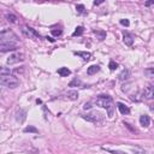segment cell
<instances>
[{
    "label": "cell",
    "mask_w": 154,
    "mask_h": 154,
    "mask_svg": "<svg viewBox=\"0 0 154 154\" xmlns=\"http://www.w3.org/2000/svg\"><path fill=\"white\" fill-rule=\"evenodd\" d=\"M70 87H78V85H82V82H81V79H78V78H75L73 81H71L70 82V84H69Z\"/></svg>",
    "instance_id": "44dd1931"
},
{
    "label": "cell",
    "mask_w": 154,
    "mask_h": 154,
    "mask_svg": "<svg viewBox=\"0 0 154 154\" xmlns=\"http://www.w3.org/2000/svg\"><path fill=\"white\" fill-rule=\"evenodd\" d=\"M18 36L11 30V29H4L0 31V42L6 43V42H16L18 41Z\"/></svg>",
    "instance_id": "3957f363"
},
{
    "label": "cell",
    "mask_w": 154,
    "mask_h": 154,
    "mask_svg": "<svg viewBox=\"0 0 154 154\" xmlns=\"http://www.w3.org/2000/svg\"><path fill=\"white\" fill-rule=\"evenodd\" d=\"M25 119H26V111L25 109H18L17 112H16V120L19 123V124H23L24 122H25Z\"/></svg>",
    "instance_id": "52a82bcc"
},
{
    "label": "cell",
    "mask_w": 154,
    "mask_h": 154,
    "mask_svg": "<svg viewBox=\"0 0 154 154\" xmlns=\"http://www.w3.org/2000/svg\"><path fill=\"white\" fill-rule=\"evenodd\" d=\"M58 73H59L61 77H66V76H69V75L71 73V71H70L67 67H60V69L58 70Z\"/></svg>",
    "instance_id": "e0dca14e"
},
{
    "label": "cell",
    "mask_w": 154,
    "mask_h": 154,
    "mask_svg": "<svg viewBox=\"0 0 154 154\" xmlns=\"http://www.w3.org/2000/svg\"><path fill=\"white\" fill-rule=\"evenodd\" d=\"M153 4V1H148V2H146V6H150Z\"/></svg>",
    "instance_id": "1f68e13d"
},
{
    "label": "cell",
    "mask_w": 154,
    "mask_h": 154,
    "mask_svg": "<svg viewBox=\"0 0 154 154\" xmlns=\"http://www.w3.org/2000/svg\"><path fill=\"white\" fill-rule=\"evenodd\" d=\"M6 18H7V20L11 22V23H16V22H17V17H16L14 14H12V13H7V14H6Z\"/></svg>",
    "instance_id": "ffe728a7"
},
{
    "label": "cell",
    "mask_w": 154,
    "mask_h": 154,
    "mask_svg": "<svg viewBox=\"0 0 154 154\" xmlns=\"http://www.w3.org/2000/svg\"><path fill=\"white\" fill-rule=\"evenodd\" d=\"M22 31H23L28 37H40V34H38L35 29H32V28L25 26V28H23V29H22Z\"/></svg>",
    "instance_id": "ba28073f"
},
{
    "label": "cell",
    "mask_w": 154,
    "mask_h": 154,
    "mask_svg": "<svg viewBox=\"0 0 154 154\" xmlns=\"http://www.w3.org/2000/svg\"><path fill=\"white\" fill-rule=\"evenodd\" d=\"M25 59V54L24 53H20V52H16V53H12L10 54V57L7 58V65H13V64H17V63H20Z\"/></svg>",
    "instance_id": "5b68a950"
},
{
    "label": "cell",
    "mask_w": 154,
    "mask_h": 154,
    "mask_svg": "<svg viewBox=\"0 0 154 154\" xmlns=\"http://www.w3.org/2000/svg\"><path fill=\"white\" fill-rule=\"evenodd\" d=\"M102 149H105V150H107V152H109V153H112V154H125L124 152H119V150H114V149H109V148H106V147H103Z\"/></svg>",
    "instance_id": "d4e9b609"
},
{
    "label": "cell",
    "mask_w": 154,
    "mask_h": 154,
    "mask_svg": "<svg viewBox=\"0 0 154 154\" xmlns=\"http://www.w3.org/2000/svg\"><path fill=\"white\" fill-rule=\"evenodd\" d=\"M83 31H84V28H83V26H77L76 30L73 31L72 36H81V35L83 34Z\"/></svg>",
    "instance_id": "ac0fdd59"
},
{
    "label": "cell",
    "mask_w": 154,
    "mask_h": 154,
    "mask_svg": "<svg viewBox=\"0 0 154 154\" xmlns=\"http://www.w3.org/2000/svg\"><path fill=\"white\" fill-rule=\"evenodd\" d=\"M130 77V71L128 69H124L119 75H118V79L119 81H126Z\"/></svg>",
    "instance_id": "4fadbf2b"
},
{
    "label": "cell",
    "mask_w": 154,
    "mask_h": 154,
    "mask_svg": "<svg viewBox=\"0 0 154 154\" xmlns=\"http://www.w3.org/2000/svg\"><path fill=\"white\" fill-rule=\"evenodd\" d=\"M103 1H94V5H100V4H102Z\"/></svg>",
    "instance_id": "4dcf8cb0"
},
{
    "label": "cell",
    "mask_w": 154,
    "mask_h": 154,
    "mask_svg": "<svg viewBox=\"0 0 154 154\" xmlns=\"http://www.w3.org/2000/svg\"><path fill=\"white\" fill-rule=\"evenodd\" d=\"M17 49L16 43L13 42H6V43H0V51L1 52H7V51H14Z\"/></svg>",
    "instance_id": "9c48e42d"
},
{
    "label": "cell",
    "mask_w": 154,
    "mask_h": 154,
    "mask_svg": "<svg viewBox=\"0 0 154 154\" xmlns=\"http://www.w3.org/2000/svg\"><path fill=\"white\" fill-rule=\"evenodd\" d=\"M0 85L14 89L19 85V81L16 76H13L11 73H1L0 75Z\"/></svg>",
    "instance_id": "7a4b0ae2"
},
{
    "label": "cell",
    "mask_w": 154,
    "mask_h": 154,
    "mask_svg": "<svg viewBox=\"0 0 154 154\" xmlns=\"http://www.w3.org/2000/svg\"><path fill=\"white\" fill-rule=\"evenodd\" d=\"M52 34L54 36H59V35H61V30H52Z\"/></svg>",
    "instance_id": "f1b7e54d"
},
{
    "label": "cell",
    "mask_w": 154,
    "mask_h": 154,
    "mask_svg": "<svg viewBox=\"0 0 154 154\" xmlns=\"http://www.w3.org/2000/svg\"><path fill=\"white\" fill-rule=\"evenodd\" d=\"M23 131H24V132H34V134H37V132H38V130H37L36 128L31 126V125H29V126L24 128V130H23Z\"/></svg>",
    "instance_id": "d6986e66"
},
{
    "label": "cell",
    "mask_w": 154,
    "mask_h": 154,
    "mask_svg": "<svg viewBox=\"0 0 154 154\" xmlns=\"http://www.w3.org/2000/svg\"><path fill=\"white\" fill-rule=\"evenodd\" d=\"M82 118L90 122V123H95V124H99L103 120V117L101 113L99 112H91V113H87V114H82Z\"/></svg>",
    "instance_id": "277c9868"
},
{
    "label": "cell",
    "mask_w": 154,
    "mask_h": 154,
    "mask_svg": "<svg viewBox=\"0 0 154 154\" xmlns=\"http://www.w3.org/2000/svg\"><path fill=\"white\" fill-rule=\"evenodd\" d=\"M131 150L134 154H146V150H143L141 148H131Z\"/></svg>",
    "instance_id": "603a6c76"
},
{
    "label": "cell",
    "mask_w": 154,
    "mask_h": 154,
    "mask_svg": "<svg viewBox=\"0 0 154 154\" xmlns=\"http://www.w3.org/2000/svg\"><path fill=\"white\" fill-rule=\"evenodd\" d=\"M99 71H100V66H99V65H91V66L88 67L87 73H88V75H94V73H96V72H99Z\"/></svg>",
    "instance_id": "9a60e30c"
},
{
    "label": "cell",
    "mask_w": 154,
    "mask_h": 154,
    "mask_svg": "<svg viewBox=\"0 0 154 154\" xmlns=\"http://www.w3.org/2000/svg\"><path fill=\"white\" fill-rule=\"evenodd\" d=\"M1 73H10V69L8 67H5L2 65H0V75Z\"/></svg>",
    "instance_id": "484cf974"
},
{
    "label": "cell",
    "mask_w": 154,
    "mask_h": 154,
    "mask_svg": "<svg viewBox=\"0 0 154 154\" xmlns=\"http://www.w3.org/2000/svg\"><path fill=\"white\" fill-rule=\"evenodd\" d=\"M120 24H122V25H125V26H129L130 22H129L128 19H120Z\"/></svg>",
    "instance_id": "83f0119b"
},
{
    "label": "cell",
    "mask_w": 154,
    "mask_h": 154,
    "mask_svg": "<svg viewBox=\"0 0 154 154\" xmlns=\"http://www.w3.org/2000/svg\"><path fill=\"white\" fill-rule=\"evenodd\" d=\"M144 73L149 77V78H152L153 77V75H154V70H153V67H149V69H147L146 71H144Z\"/></svg>",
    "instance_id": "cb8c5ba5"
},
{
    "label": "cell",
    "mask_w": 154,
    "mask_h": 154,
    "mask_svg": "<svg viewBox=\"0 0 154 154\" xmlns=\"http://www.w3.org/2000/svg\"><path fill=\"white\" fill-rule=\"evenodd\" d=\"M66 97L70 100H76L78 97V91L77 90H69L66 93Z\"/></svg>",
    "instance_id": "2e32d148"
},
{
    "label": "cell",
    "mask_w": 154,
    "mask_h": 154,
    "mask_svg": "<svg viewBox=\"0 0 154 154\" xmlns=\"http://www.w3.org/2000/svg\"><path fill=\"white\" fill-rule=\"evenodd\" d=\"M95 103L99 106V107H102L107 111V116L109 118L113 117V112H114V103H113V100L109 95H99L96 99H95Z\"/></svg>",
    "instance_id": "6da1fadb"
},
{
    "label": "cell",
    "mask_w": 154,
    "mask_h": 154,
    "mask_svg": "<svg viewBox=\"0 0 154 154\" xmlns=\"http://www.w3.org/2000/svg\"><path fill=\"white\" fill-rule=\"evenodd\" d=\"M108 67H109V70H111V71H114V70L118 67V64H117L116 61L111 60V61H109V64H108Z\"/></svg>",
    "instance_id": "7402d4cb"
},
{
    "label": "cell",
    "mask_w": 154,
    "mask_h": 154,
    "mask_svg": "<svg viewBox=\"0 0 154 154\" xmlns=\"http://www.w3.org/2000/svg\"><path fill=\"white\" fill-rule=\"evenodd\" d=\"M123 41H124V43L126 45V46H132V43H134V37L129 34V32H124V35H123Z\"/></svg>",
    "instance_id": "8fae6325"
},
{
    "label": "cell",
    "mask_w": 154,
    "mask_h": 154,
    "mask_svg": "<svg viewBox=\"0 0 154 154\" xmlns=\"http://www.w3.org/2000/svg\"><path fill=\"white\" fill-rule=\"evenodd\" d=\"M142 96H143L144 99H147V100H152V99H153V96H154V88H153L152 84L147 85V87L143 89Z\"/></svg>",
    "instance_id": "8992f818"
},
{
    "label": "cell",
    "mask_w": 154,
    "mask_h": 154,
    "mask_svg": "<svg viewBox=\"0 0 154 154\" xmlns=\"http://www.w3.org/2000/svg\"><path fill=\"white\" fill-rule=\"evenodd\" d=\"M83 107H84V109H89V108L91 107V103H90V102H87V103H84Z\"/></svg>",
    "instance_id": "f546056e"
},
{
    "label": "cell",
    "mask_w": 154,
    "mask_h": 154,
    "mask_svg": "<svg viewBox=\"0 0 154 154\" xmlns=\"http://www.w3.org/2000/svg\"><path fill=\"white\" fill-rule=\"evenodd\" d=\"M75 54L78 55V57H81L84 61H88L90 59V57H91V53L90 52H75Z\"/></svg>",
    "instance_id": "5bb4252c"
},
{
    "label": "cell",
    "mask_w": 154,
    "mask_h": 154,
    "mask_svg": "<svg viewBox=\"0 0 154 154\" xmlns=\"http://www.w3.org/2000/svg\"><path fill=\"white\" fill-rule=\"evenodd\" d=\"M76 10H77V13L81 14V13L84 12V6H83V5H77V6H76Z\"/></svg>",
    "instance_id": "4316f807"
},
{
    "label": "cell",
    "mask_w": 154,
    "mask_h": 154,
    "mask_svg": "<svg viewBox=\"0 0 154 154\" xmlns=\"http://www.w3.org/2000/svg\"><path fill=\"white\" fill-rule=\"evenodd\" d=\"M140 124H141L143 128H148V126L150 125V118H149V116L142 114V116L140 117Z\"/></svg>",
    "instance_id": "30bf717a"
},
{
    "label": "cell",
    "mask_w": 154,
    "mask_h": 154,
    "mask_svg": "<svg viewBox=\"0 0 154 154\" xmlns=\"http://www.w3.org/2000/svg\"><path fill=\"white\" fill-rule=\"evenodd\" d=\"M117 107L122 114H129L130 113V108L126 105H124L123 102H117Z\"/></svg>",
    "instance_id": "7c38bea8"
}]
</instances>
